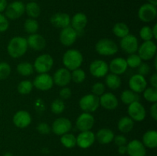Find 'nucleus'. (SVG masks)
<instances>
[{"label":"nucleus","instance_id":"nucleus-1","mask_svg":"<svg viewBox=\"0 0 157 156\" xmlns=\"http://www.w3.org/2000/svg\"><path fill=\"white\" fill-rule=\"evenodd\" d=\"M28 48L29 46L26 38L16 36L12 38L8 43L7 52L11 58H19L26 53Z\"/></svg>","mask_w":157,"mask_h":156},{"label":"nucleus","instance_id":"nucleus-2","mask_svg":"<svg viewBox=\"0 0 157 156\" xmlns=\"http://www.w3.org/2000/svg\"><path fill=\"white\" fill-rule=\"evenodd\" d=\"M84 58L81 51L76 49H69L64 54L62 62L64 67L70 71L80 68L82 64Z\"/></svg>","mask_w":157,"mask_h":156},{"label":"nucleus","instance_id":"nucleus-3","mask_svg":"<svg viewBox=\"0 0 157 156\" xmlns=\"http://www.w3.org/2000/svg\"><path fill=\"white\" fill-rule=\"evenodd\" d=\"M95 50L102 56H112L118 51V46L110 38L100 39L95 45Z\"/></svg>","mask_w":157,"mask_h":156},{"label":"nucleus","instance_id":"nucleus-4","mask_svg":"<svg viewBox=\"0 0 157 156\" xmlns=\"http://www.w3.org/2000/svg\"><path fill=\"white\" fill-rule=\"evenodd\" d=\"M99 106V96H95L93 93L84 95L79 101V106L84 113H94L98 110Z\"/></svg>","mask_w":157,"mask_h":156},{"label":"nucleus","instance_id":"nucleus-5","mask_svg":"<svg viewBox=\"0 0 157 156\" xmlns=\"http://www.w3.org/2000/svg\"><path fill=\"white\" fill-rule=\"evenodd\" d=\"M54 65V59L50 54H41L35 60L33 67L38 73H45L52 70Z\"/></svg>","mask_w":157,"mask_h":156},{"label":"nucleus","instance_id":"nucleus-6","mask_svg":"<svg viewBox=\"0 0 157 156\" xmlns=\"http://www.w3.org/2000/svg\"><path fill=\"white\" fill-rule=\"evenodd\" d=\"M25 5L21 1H14L8 4L5 10V16L10 20H15L22 16L25 13Z\"/></svg>","mask_w":157,"mask_h":156},{"label":"nucleus","instance_id":"nucleus-7","mask_svg":"<svg viewBox=\"0 0 157 156\" xmlns=\"http://www.w3.org/2000/svg\"><path fill=\"white\" fill-rule=\"evenodd\" d=\"M156 44L153 41H144L138 47V55L142 61H150L156 54Z\"/></svg>","mask_w":157,"mask_h":156},{"label":"nucleus","instance_id":"nucleus-8","mask_svg":"<svg viewBox=\"0 0 157 156\" xmlns=\"http://www.w3.org/2000/svg\"><path fill=\"white\" fill-rule=\"evenodd\" d=\"M157 16L156 6L150 3H145L140 7L138 17L144 22H151Z\"/></svg>","mask_w":157,"mask_h":156},{"label":"nucleus","instance_id":"nucleus-9","mask_svg":"<svg viewBox=\"0 0 157 156\" xmlns=\"http://www.w3.org/2000/svg\"><path fill=\"white\" fill-rule=\"evenodd\" d=\"M127 112L129 117L136 122H142L147 116L145 107L141 102H140V101H136L128 105Z\"/></svg>","mask_w":157,"mask_h":156},{"label":"nucleus","instance_id":"nucleus-10","mask_svg":"<svg viewBox=\"0 0 157 156\" xmlns=\"http://www.w3.org/2000/svg\"><path fill=\"white\" fill-rule=\"evenodd\" d=\"M52 131L57 136H62L71 130L72 123L71 120L65 117H60L55 119L52 125Z\"/></svg>","mask_w":157,"mask_h":156},{"label":"nucleus","instance_id":"nucleus-11","mask_svg":"<svg viewBox=\"0 0 157 156\" xmlns=\"http://www.w3.org/2000/svg\"><path fill=\"white\" fill-rule=\"evenodd\" d=\"M32 84H33V87H35L38 90H41V91H47L53 87V78L48 73H39L38 76H35Z\"/></svg>","mask_w":157,"mask_h":156},{"label":"nucleus","instance_id":"nucleus-12","mask_svg":"<svg viewBox=\"0 0 157 156\" xmlns=\"http://www.w3.org/2000/svg\"><path fill=\"white\" fill-rule=\"evenodd\" d=\"M120 44H121V49L124 52L130 54L136 53L139 47L137 38L131 34H129L128 35L121 38Z\"/></svg>","mask_w":157,"mask_h":156},{"label":"nucleus","instance_id":"nucleus-13","mask_svg":"<svg viewBox=\"0 0 157 156\" xmlns=\"http://www.w3.org/2000/svg\"><path fill=\"white\" fill-rule=\"evenodd\" d=\"M89 70L92 76L97 78H101L105 76L108 73L109 66L104 61L95 60L90 64Z\"/></svg>","mask_w":157,"mask_h":156},{"label":"nucleus","instance_id":"nucleus-14","mask_svg":"<svg viewBox=\"0 0 157 156\" xmlns=\"http://www.w3.org/2000/svg\"><path fill=\"white\" fill-rule=\"evenodd\" d=\"M94 117L90 113H83L77 118L76 127L79 131H90L94 125Z\"/></svg>","mask_w":157,"mask_h":156},{"label":"nucleus","instance_id":"nucleus-15","mask_svg":"<svg viewBox=\"0 0 157 156\" xmlns=\"http://www.w3.org/2000/svg\"><path fill=\"white\" fill-rule=\"evenodd\" d=\"M78 35V32L70 25L61 29L60 32L59 40L63 45L69 47L74 44V43L76 41Z\"/></svg>","mask_w":157,"mask_h":156},{"label":"nucleus","instance_id":"nucleus-16","mask_svg":"<svg viewBox=\"0 0 157 156\" xmlns=\"http://www.w3.org/2000/svg\"><path fill=\"white\" fill-rule=\"evenodd\" d=\"M52 78H53L54 84H56L58 87H66L71 81V71L65 67L59 68L55 71Z\"/></svg>","mask_w":157,"mask_h":156},{"label":"nucleus","instance_id":"nucleus-17","mask_svg":"<svg viewBox=\"0 0 157 156\" xmlns=\"http://www.w3.org/2000/svg\"><path fill=\"white\" fill-rule=\"evenodd\" d=\"M130 90L136 93H141L145 90L147 87V81L145 76L138 73L133 75L129 80Z\"/></svg>","mask_w":157,"mask_h":156},{"label":"nucleus","instance_id":"nucleus-18","mask_svg":"<svg viewBox=\"0 0 157 156\" xmlns=\"http://www.w3.org/2000/svg\"><path fill=\"white\" fill-rule=\"evenodd\" d=\"M95 140V134L90 130L81 132V133H79L76 137V144L79 148L86 149L92 146Z\"/></svg>","mask_w":157,"mask_h":156},{"label":"nucleus","instance_id":"nucleus-19","mask_svg":"<svg viewBox=\"0 0 157 156\" xmlns=\"http://www.w3.org/2000/svg\"><path fill=\"white\" fill-rule=\"evenodd\" d=\"M14 125L19 128H27L32 122V116L29 112L25 110H19L16 112L12 118Z\"/></svg>","mask_w":157,"mask_h":156},{"label":"nucleus","instance_id":"nucleus-20","mask_svg":"<svg viewBox=\"0 0 157 156\" xmlns=\"http://www.w3.org/2000/svg\"><path fill=\"white\" fill-rule=\"evenodd\" d=\"M127 153L130 156H146L147 149L142 142L133 139L127 144Z\"/></svg>","mask_w":157,"mask_h":156},{"label":"nucleus","instance_id":"nucleus-21","mask_svg":"<svg viewBox=\"0 0 157 156\" xmlns=\"http://www.w3.org/2000/svg\"><path fill=\"white\" fill-rule=\"evenodd\" d=\"M50 22L55 28L62 29L70 26L71 17L68 14L64 12H57L51 16Z\"/></svg>","mask_w":157,"mask_h":156},{"label":"nucleus","instance_id":"nucleus-22","mask_svg":"<svg viewBox=\"0 0 157 156\" xmlns=\"http://www.w3.org/2000/svg\"><path fill=\"white\" fill-rule=\"evenodd\" d=\"M100 105L107 110H113L118 106V99L113 93H104L99 97Z\"/></svg>","mask_w":157,"mask_h":156},{"label":"nucleus","instance_id":"nucleus-23","mask_svg":"<svg viewBox=\"0 0 157 156\" xmlns=\"http://www.w3.org/2000/svg\"><path fill=\"white\" fill-rule=\"evenodd\" d=\"M28 46L34 50H42L46 47V40L42 35L39 34H32L27 38Z\"/></svg>","mask_w":157,"mask_h":156},{"label":"nucleus","instance_id":"nucleus-24","mask_svg":"<svg viewBox=\"0 0 157 156\" xmlns=\"http://www.w3.org/2000/svg\"><path fill=\"white\" fill-rule=\"evenodd\" d=\"M109 70L116 75H121L127 71L128 66L125 58H116L110 61L109 64Z\"/></svg>","mask_w":157,"mask_h":156},{"label":"nucleus","instance_id":"nucleus-25","mask_svg":"<svg viewBox=\"0 0 157 156\" xmlns=\"http://www.w3.org/2000/svg\"><path fill=\"white\" fill-rule=\"evenodd\" d=\"M87 24V17L83 12H78L71 18V26L78 32V34L85 28Z\"/></svg>","mask_w":157,"mask_h":156},{"label":"nucleus","instance_id":"nucleus-26","mask_svg":"<svg viewBox=\"0 0 157 156\" xmlns=\"http://www.w3.org/2000/svg\"><path fill=\"white\" fill-rule=\"evenodd\" d=\"M114 136V133L111 129L107 128H103L98 130L95 136V139H97L100 144L107 145V144L113 142Z\"/></svg>","mask_w":157,"mask_h":156},{"label":"nucleus","instance_id":"nucleus-27","mask_svg":"<svg viewBox=\"0 0 157 156\" xmlns=\"http://www.w3.org/2000/svg\"><path fill=\"white\" fill-rule=\"evenodd\" d=\"M143 144L146 148H155L157 147V132L156 130H149L143 136Z\"/></svg>","mask_w":157,"mask_h":156},{"label":"nucleus","instance_id":"nucleus-28","mask_svg":"<svg viewBox=\"0 0 157 156\" xmlns=\"http://www.w3.org/2000/svg\"><path fill=\"white\" fill-rule=\"evenodd\" d=\"M134 127V121L129 116H124L118 121L117 128L122 133H128L133 130Z\"/></svg>","mask_w":157,"mask_h":156},{"label":"nucleus","instance_id":"nucleus-29","mask_svg":"<svg viewBox=\"0 0 157 156\" xmlns=\"http://www.w3.org/2000/svg\"><path fill=\"white\" fill-rule=\"evenodd\" d=\"M25 12L29 17L35 19L41 15V7L36 2L31 1L25 6Z\"/></svg>","mask_w":157,"mask_h":156},{"label":"nucleus","instance_id":"nucleus-30","mask_svg":"<svg viewBox=\"0 0 157 156\" xmlns=\"http://www.w3.org/2000/svg\"><path fill=\"white\" fill-rule=\"evenodd\" d=\"M121 99L122 102L126 105H130L132 102L140 101V97L139 94L131 90H125L122 92L121 95Z\"/></svg>","mask_w":157,"mask_h":156},{"label":"nucleus","instance_id":"nucleus-31","mask_svg":"<svg viewBox=\"0 0 157 156\" xmlns=\"http://www.w3.org/2000/svg\"><path fill=\"white\" fill-rule=\"evenodd\" d=\"M105 76V84L108 88L111 90H117L121 86L122 81L118 75L110 73H107Z\"/></svg>","mask_w":157,"mask_h":156},{"label":"nucleus","instance_id":"nucleus-32","mask_svg":"<svg viewBox=\"0 0 157 156\" xmlns=\"http://www.w3.org/2000/svg\"><path fill=\"white\" fill-rule=\"evenodd\" d=\"M112 31H113V33L114 34V35L121 38H123L124 37L127 36L130 34V28H129L128 25L124 22L116 23L113 25Z\"/></svg>","mask_w":157,"mask_h":156},{"label":"nucleus","instance_id":"nucleus-33","mask_svg":"<svg viewBox=\"0 0 157 156\" xmlns=\"http://www.w3.org/2000/svg\"><path fill=\"white\" fill-rule=\"evenodd\" d=\"M17 72L18 74L23 76H30L34 72V67L31 63L21 62L17 65Z\"/></svg>","mask_w":157,"mask_h":156},{"label":"nucleus","instance_id":"nucleus-34","mask_svg":"<svg viewBox=\"0 0 157 156\" xmlns=\"http://www.w3.org/2000/svg\"><path fill=\"white\" fill-rule=\"evenodd\" d=\"M39 28L38 21L35 18H29L25 20L24 23V29L28 34L32 35V34L37 33Z\"/></svg>","mask_w":157,"mask_h":156},{"label":"nucleus","instance_id":"nucleus-35","mask_svg":"<svg viewBox=\"0 0 157 156\" xmlns=\"http://www.w3.org/2000/svg\"><path fill=\"white\" fill-rule=\"evenodd\" d=\"M61 143L67 148H72L76 146V137L71 133H65L61 137Z\"/></svg>","mask_w":157,"mask_h":156},{"label":"nucleus","instance_id":"nucleus-36","mask_svg":"<svg viewBox=\"0 0 157 156\" xmlns=\"http://www.w3.org/2000/svg\"><path fill=\"white\" fill-rule=\"evenodd\" d=\"M32 89H33V84L32 82L28 80H25L21 81L19 84H18L17 87V90L18 92L21 95H27L32 92Z\"/></svg>","mask_w":157,"mask_h":156},{"label":"nucleus","instance_id":"nucleus-37","mask_svg":"<svg viewBox=\"0 0 157 156\" xmlns=\"http://www.w3.org/2000/svg\"><path fill=\"white\" fill-rule=\"evenodd\" d=\"M65 110V104L61 99H56L51 104V111L56 115L61 114Z\"/></svg>","mask_w":157,"mask_h":156},{"label":"nucleus","instance_id":"nucleus-38","mask_svg":"<svg viewBox=\"0 0 157 156\" xmlns=\"http://www.w3.org/2000/svg\"><path fill=\"white\" fill-rule=\"evenodd\" d=\"M71 75V80L76 84H81L85 80L86 73L84 70L81 68L72 70Z\"/></svg>","mask_w":157,"mask_h":156},{"label":"nucleus","instance_id":"nucleus-39","mask_svg":"<svg viewBox=\"0 0 157 156\" xmlns=\"http://www.w3.org/2000/svg\"><path fill=\"white\" fill-rule=\"evenodd\" d=\"M144 93V99L150 102H156L157 101V88L153 87H149L146 88L145 90L143 92Z\"/></svg>","mask_w":157,"mask_h":156},{"label":"nucleus","instance_id":"nucleus-40","mask_svg":"<svg viewBox=\"0 0 157 156\" xmlns=\"http://www.w3.org/2000/svg\"><path fill=\"white\" fill-rule=\"evenodd\" d=\"M127 66L130 68H137L142 63V59L136 54H131L126 59Z\"/></svg>","mask_w":157,"mask_h":156},{"label":"nucleus","instance_id":"nucleus-41","mask_svg":"<svg viewBox=\"0 0 157 156\" xmlns=\"http://www.w3.org/2000/svg\"><path fill=\"white\" fill-rule=\"evenodd\" d=\"M12 68L7 62H0V80H6L10 76Z\"/></svg>","mask_w":157,"mask_h":156},{"label":"nucleus","instance_id":"nucleus-42","mask_svg":"<svg viewBox=\"0 0 157 156\" xmlns=\"http://www.w3.org/2000/svg\"><path fill=\"white\" fill-rule=\"evenodd\" d=\"M140 36L141 39L144 40V41H152L153 38V32H152V28L150 26H144L140 31Z\"/></svg>","mask_w":157,"mask_h":156},{"label":"nucleus","instance_id":"nucleus-43","mask_svg":"<svg viewBox=\"0 0 157 156\" xmlns=\"http://www.w3.org/2000/svg\"><path fill=\"white\" fill-rule=\"evenodd\" d=\"M91 91L92 93L94 94L95 96H101L105 92V86H104V84L103 83L97 82L92 86Z\"/></svg>","mask_w":157,"mask_h":156},{"label":"nucleus","instance_id":"nucleus-44","mask_svg":"<svg viewBox=\"0 0 157 156\" xmlns=\"http://www.w3.org/2000/svg\"><path fill=\"white\" fill-rule=\"evenodd\" d=\"M150 70H151V68H150V66L147 63H141L140 65L137 67V71L138 74L142 75V76H145L147 75H148L149 73H150Z\"/></svg>","mask_w":157,"mask_h":156},{"label":"nucleus","instance_id":"nucleus-45","mask_svg":"<svg viewBox=\"0 0 157 156\" xmlns=\"http://www.w3.org/2000/svg\"><path fill=\"white\" fill-rule=\"evenodd\" d=\"M9 19L2 13H0V33L6 32L9 29Z\"/></svg>","mask_w":157,"mask_h":156},{"label":"nucleus","instance_id":"nucleus-46","mask_svg":"<svg viewBox=\"0 0 157 156\" xmlns=\"http://www.w3.org/2000/svg\"><path fill=\"white\" fill-rule=\"evenodd\" d=\"M37 130H38L40 134L48 135L52 131V128H51L48 124L45 123V122H41V123L37 125Z\"/></svg>","mask_w":157,"mask_h":156},{"label":"nucleus","instance_id":"nucleus-47","mask_svg":"<svg viewBox=\"0 0 157 156\" xmlns=\"http://www.w3.org/2000/svg\"><path fill=\"white\" fill-rule=\"evenodd\" d=\"M72 92L69 87H64L61 88V90L59 91V96L62 100L64 99H68L71 96Z\"/></svg>","mask_w":157,"mask_h":156},{"label":"nucleus","instance_id":"nucleus-48","mask_svg":"<svg viewBox=\"0 0 157 156\" xmlns=\"http://www.w3.org/2000/svg\"><path fill=\"white\" fill-rule=\"evenodd\" d=\"M114 143L119 146H122V145H127V139L123 135H117V136H114L113 140Z\"/></svg>","mask_w":157,"mask_h":156},{"label":"nucleus","instance_id":"nucleus-49","mask_svg":"<svg viewBox=\"0 0 157 156\" xmlns=\"http://www.w3.org/2000/svg\"><path fill=\"white\" fill-rule=\"evenodd\" d=\"M150 115H151L152 118H153L155 121L157 120V103L156 102H153V104L151 106V107H150Z\"/></svg>","mask_w":157,"mask_h":156},{"label":"nucleus","instance_id":"nucleus-50","mask_svg":"<svg viewBox=\"0 0 157 156\" xmlns=\"http://www.w3.org/2000/svg\"><path fill=\"white\" fill-rule=\"evenodd\" d=\"M150 83L151 84V87L153 88H157V73H154L151 76L150 79Z\"/></svg>","mask_w":157,"mask_h":156},{"label":"nucleus","instance_id":"nucleus-51","mask_svg":"<svg viewBox=\"0 0 157 156\" xmlns=\"http://www.w3.org/2000/svg\"><path fill=\"white\" fill-rule=\"evenodd\" d=\"M7 0H0V13H2L5 12L6 7L8 6Z\"/></svg>","mask_w":157,"mask_h":156},{"label":"nucleus","instance_id":"nucleus-52","mask_svg":"<svg viewBox=\"0 0 157 156\" xmlns=\"http://www.w3.org/2000/svg\"><path fill=\"white\" fill-rule=\"evenodd\" d=\"M118 153L120 154H127V145H122L118 147Z\"/></svg>","mask_w":157,"mask_h":156},{"label":"nucleus","instance_id":"nucleus-53","mask_svg":"<svg viewBox=\"0 0 157 156\" xmlns=\"http://www.w3.org/2000/svg\"><path fill=\"white\" fill-rule=\"evenodd\" d=\"M152 32H153V38L156 39L157 38V24H155L153 25V27L152 28Z\"/></svg>","mask_w":157,"mask_h":156},{"label":"nucleus","instance_id":"nucleus-54","mask_svg":"<svg viewBox=\"0 0 157 156\" xmlns=\"http://www.w3.org/2000/svg\"><path fill=\"white\" fill-rule=\"evenodd\" d=\"M148 3H150V4L153 5L155 6H157V0H148Z\"/></svg>","mask_w":157,"mask_h":156},{"label":"nucleus","instance_id":"nucleus-55","mask_svg":"<svg viewBox=\"0 0 157 156\" xmlns=\"http://www.w3.org/2000/svg\"><path fill=\"white\" fill-rule=\"evenodd\" d=\"M3 156H14V155L11 152H6L4 154H3Z\"/></svg>","mask_w":157,"mask_h":156},{"label":"nucleus","instance_id":"nucleus-56","mask_svg":"<svg viewBox=\"0 0 157 156\" xmlns=\"http://www.w3.org/2000/svg\"><path fill=\"white\" fill-rule=\"evenodd\" d=\"M156 61H157V57L156 56V58H155V61H154V67H155V69L157 70V64H156Z\"/></svg>","mask_w":157,"mask_h":156},{"label":"nucleus","instance_id":"nucleus-57","mask_svg":"<svg viewBox=\"0 0 157 156\" xmlns=\"http://www.w3.org/2000/svg\"><path fill=\"white\" fill-rule=\"evenodd\" d=\"M30 1H35V0H30Z\"/></svg>","mask_w":157,"mask_h":156}]
</instances>
